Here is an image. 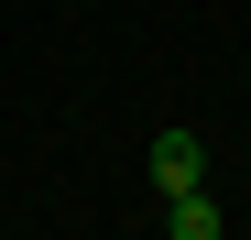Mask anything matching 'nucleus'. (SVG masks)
<instances>
[{
	"label": "nucleus",
	"mask_w": 251,
	"mask_h": 240,
	"mask_svg": "<svg viewBox=\"0 0 251 240\" xmlns=\"http://www.w3.org/2000/svg\"><path fill=\"white\" fill-rule=\"evenodd\" d=\"M153 186H164V196H197V186H207V142H197V131H153Z\"/></svg>",
	"instance_id": "f257e3e1"
},
{
	"label": "nucleus",
	"mask_w": 251,
	"mask_h": 240,
	"mask_svg": "<svg viewBox=\"0 0 251 240\" xmlns=\"http://www.w3.org/2000/svg\"><path fill=\"white\" fill-rule=\"evenodd\" d=\"M164 240H219V196H164Z\"/></svg>",
	"instance_id": "f03ea898"
}]
</instances>
